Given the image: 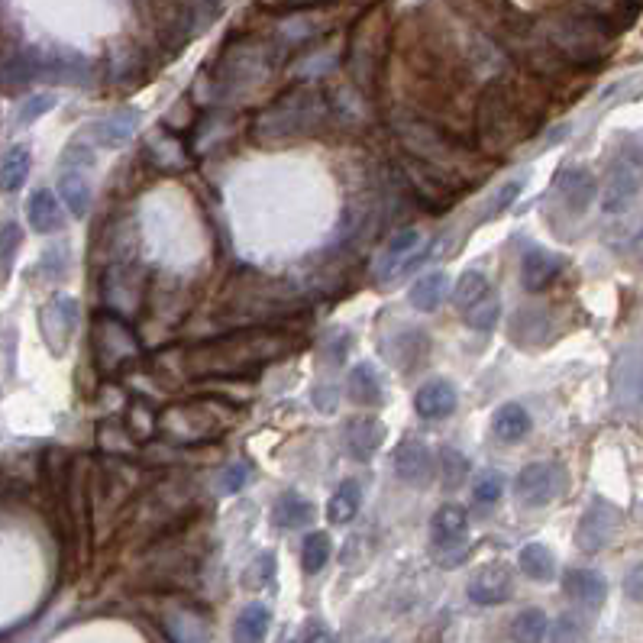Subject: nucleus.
<instances>
[{
	"label": "nucleus",
	"instance_id": "f257e3e1",
	"mask_svg": "<svg viewBox=\"0 0 643 643\" xmlns=\"http://www.w3.org/2000/svg\"><path fill=\"white\" fill-rule=\"evenodd\" d=\"M537 91V88H534ZM530 91V97H534ZM521 97V88L508 81H488L475 101V143L488 156L508 152L521 136H530V130L540 123V110H534V101Z\"/></svg>",
	"mask_w": 643,
	"mask_h": 643
},
{
	"label": "nucleus",
	"instance_id": "f03ea898",
	"mask_svg": "<svg viewBox=\"0 0 643 643\" xmlns=\"http://www.w3.org/2000/svg\"><path fill=\"white\" fill-rule=\"evenodd\" d=\"M288 337L272 330H246L236 337L204 343L188 353V369L198 375H243L288 353Z\"/></svg>",
	"mask_w": 643,
	"mask_h": 643
},
{
	"label": "nucleus",
	"instance_id": "7ed1b4c3",
	"mask_svg": "<svg viewBox=\"0 0 643 643\" xmlns=\"http://www.w3.org/2000/svg\"><path fill=\"white\" fill-rule=\"evenodd\" d=\"M611 26L601 23L589 13L579 10H559L550 13L540 26L543 46H547L563 65H598L605 62L611 49Z\"/></svg>",
	"mask_w": 643,
	"mask_h": 643
},
{
	"label": "nucleus",
	"instance_id": "20e7f679",
	"mask_svg": "<svg viewBox=\"0 0 643 643\" xmlns=\"http://www.w3.org/2000/svg\"><path fill=\"white\" fill-rule=\"evenodd\" d=\"M330 117V104L324 91L317 88H291L285 91L278 101H272L269 107L256 117V139L259 143H288V139H304L314 136Z\"/></svg>",
	"mask_w": 643,
	"mask_h": 643
},
{
	"label": "nucleus",
	"instance_id": "39448f33",
	"mask_svg": "<svg viewBox=\"0 0 643 643\" xmlns=\"http://www.w3.org/2000/svg\"><path fill=\"white\" fill-rule=\"evenodd\" d=\"M430 550L440 566H459L469 556V514L463 505H443L430 521Z\"/></svg>",
	"mask_w": 643,
	"mask_h": 643
},
{
	"label": "nucleus",
	"instance_id": "423d86ee",
	"mask_svg": "<svg viewBox=\"0 0 643 643\" xmlns=\"http://www.w3.org/2000/svg\"><path fill=\"white\" fill-rule=\"evenodd\" d=\"M566 492V469L559 463H530L514 479V495L524 508H547Z\"/></svg>",
	"mask_w": 643,
	"mask_h": 643
},
{
	"label": "nucleus",
	"instance_id": "0eeeda50",
	"mask_svg": "<svg viewBox=\"0 0 643 643\" xmlns=\"http://www.w3.org/2000/svg\"><path fill=\"white\" fill-rule=\"evenodd\" d=\"M611 391L618 411L624 414L643 411V346H627L618 356L611 372Z\"/></svg>",
	"mask_w": 643,
	"mask_h": 643
},
{
	"label": "nucleus",
	"instance_id": "6e6552de",
	"mask_svg": "<svg viewBox=\"0 0 643 643\" xmlns=\"http://www.w3.org/2000/svg\"><path fill=\"white\" fill-rule=\"evenodd\" d=\"M421 259H424V233L408 227L391 236L388 246L382 249L379 262H375V278H379V282H395L404 272H411Z\"/></svg>",
	"mask_w": 643,
	"mask_h": 643
},
{
	"label": "nucleus",
	"instance_id": "1a4fd4ad",
	"mask_svg": "<svg viewBox=\"0 0 643 643\" xmlns=\"http://www.w3.org/2000/svg\"><path fill=\"white\" fill-rule=\"evenodd\" d=\"M618 524H621V514L614 505H608V501H592L589 508L582 511L579 517V527H576V543H579V550L585 553H598V550H605L608 543L618 537Z\"/></svg>",
	"mask_w": 643,
	"mask_h": 643
},
{
	"label": "nucleus",
	"instance_id": "9d476101",
	"mask_svg": "<svg viewBox=\"0 0 643 643\" xmlns=\"http://www.w3.org/2000/svg\"><path fill=\"white\" fill-rule=\"evenodd\" d=\"M94 353L104 369H117L120 362L136 356V340H133L130 327L110 314L97 317L94 320Z\"/></svg>",
	"mask_w": 643,
	"mask_h": 643
},
{
	"label": "nucleus",
	"instance_id": "9b49d317",
	"mask_svg": "<svg viewBox=\"0 0 643 643\" xmlns=\"http://www.w3.org/2000/svg\"><path fill=\"white\" fill-rule=\"evenodd\" d=\"M391 469H395V479L411 485V488H427L437 475V459L433 450L424 440H401L395 456H391Z\"/></svg>",
	"mask_w": 643,
	"mask_h": 643
},
{
	"label": "nucleus",
	"instance_id": "f8f14e48",
	"mask_svg": "<svg viewBox=\"0 0 643 643\" xmlns=\"http://www.w3.org/2000/svg\"><path fill=\"white\" fill-rule=\"evenodd\" d=\"M78 314H81L78 301L68 298V295L52 298L43 307V314H39V327H43V337H46V343L55 356H62L68 349V343H72L75 330H78Z\"/></svg>",
	"mask_w": 643,
	"mask_h": 643
},
{
	"label": "nucleus",
	"instance_id": "ddd939ff",
	"mask_svg": "<svg viewBox=\"0 0 643 643\" xmlns=\"http://www.w3.org/2000/svg\"><path fill=\"white\" fill-rule=\"evenodd\" d=\"M514 592V572L508 563H485L469 582V598L475 605H501Z\"/></svg>",
	"mask_w": 643,
	"mask_h": 643
},
{
	"label": "nucleus",
	"instance_id": "4468645a",
	"mask_svg": "<svg viewBox=\"0 0 643 643\" xmlns=\"http://www.w3.org/2000/svg\"><path fill=\"white\" fill-rule=\"evenodd\" d=\"M637 185H640V169H637V165H631L627 159H614L605 188H601V207H605L608 214H621L624 207L634 201Z\"/></svg>",
	"mask_w": 643,
	"mask_h": 643
},
{
	"label": "nucleus",
	"instance_id": "2eb2a0df",
	"mask_svg": "<svg viewBox=\"0 0 643 643\" xmlns=\"http://www.w3.org/2000/svg\"><path fill=\"white\" fill-rule=\"evenodd\" d=\"M343 443L346 453L356 459V463H369V459L382 450L385 443V424L379 417H353L343 430Z\"/></svg>",
	"mask_w": 643,
	"mask_h": 643
},
{
	"label": "nucleus",
	"instance_id": "dca6fc26",
	"mask_svg": "<svg viewBox=\"0 0 643 643\" xmlns=\"http://www.w3.org/2000/svg\"><path fill=\"white\" fill-rule=\"evenodd\" d=\"M556 194L563 198V204L572 214H582L585 207L595 201L598 181L589 169H582V165H569V169L556 175Z\"/></svg>",
	"mask_w": 643,
	"mask_h": 643
},
{
	"label": "nucleus",
	"instance_id": "f3484780",
	"mask_svg": "<svg viewBox=\"0 0 643 643\" xmlns=\"http://www.w3.org/2000/svg\"><path fill=\"white\" fill-rule=\"evenodd\" d=\"M456 404H459V395L446 379H430L417 388V395H414V411L427 417V421L450 417L456 411Z\"/></svg>",
	"mask_w": 643,
	"mask_h": 643
},
{
	"label": "nucleus",
	"instance_id": "a211bd4d",
	"mask_svg": "<svg viewBox=\"0 0 643 643\" xmlns=\"http://www.w3.org/2000/svg\"><path fill=\"white\" fill-rule=\"evenodd\" d=\"M563 592H566V598L576 601V605L595 611V608L605 605L608 582L601 579L598 572H592V569H569L566 576H563Z\"/></svg>",
	"mask_w": 643,
	"mask_h": 643
},
{
	"label": "nucleus",
	"instance_id": "6ab92c4d",
	"mask_svg": "<svg viewBox=\"0 0 643 643\" xmlns=\"http://www.w3.org/2000/svg\"><path fill=\"white\" fill-rule=\"evenodd\" d=\"M36 52H39V78H52L59 81V85H81V81L91 75L88 62L75 52H43V49Z\"/></svg>",
	"mask_w": 643,
	"mask_h": 643
},
{
	"label": "nucleus",
	"instance_id": "aec40b11",
	"mask_svg": "<svg viewBox=\"0 0 643 643\" xmlns=\"http://www.w3.org/2000/svg\"><path fill=\"white\" fill-rule=\"evenodd\" d=\"M559 272H563V256L550 253V249H540V246L530 249L521 262V282L530 295H537V291L547 288Z\"/></svg>",
	"mask_w": 643,
	"mask_h": 643
},
{
	"label": "nucleus",
	"instance_id": "412c9836",
	"mask_svg": "<svg viewBox=\"0 0 643 643\" xmlns=\"http://www.w3.org/2000/svg\"><path fill=\"white\" fill-rule=\"evenodd\" d=\"M26 220H30V227L36 233H59V230H65L62 204L49 188H39V191L30 194V201H26Z\"/></svg>",
	"mask_w": 643,
	"mask_h": 643
},
{
	"label": "nucleus",
	"instance_id": "4be33fe9",
	"mask_svg": "<svg viewBox=\"0 0 643 643\" xmlns=\"http://www.w3.org/2000/svg\"><path fill=\"white\" fill-rule=\"evenodd\" d=\"M346 391H349V401L362 404V408H379V404L385 401L382 382H379V375H375V369L369 366V362H362V366L349 369Z\"/></svg>",
	"mask_w": 643,
	"mask_h": 643
},
{
	"label": "nucleus",
	"instance_id": "5701e85b",
	"mask_svg": "<svg viewBox=\"0 0 643 643\" xmlns=\"http://www.w3.org/2000/svg\"><path fill=\"white\" fill-rule=\"evenodd\" d=\"M530 427H534V421H530L527 408H521V404H514V401L501 404V408L495 411V417H492V430H495V437L501 443L524 440L527 433H530Z\"/></svg>",
	"mask_w": 643,
	"mask_h": 643
},
{
	"label": "nucleus",
	"instance_id": "b1692460",
	"mask_svg": "<svg viewBox=\"0 0 643 643\" xmlns=\"http://www.w3.org/2000/svg\"><path fill=\"white\" fill-rule=\"evenodd\" d=\"M136 123H139L136 110H117V114L97 120L94 127H91V133H94V139H97L101 146L117 149V146H123V143H127V139L136 133Z\"/></svg>",
	"mask_w": 643,
	"mask_h": 643
},
{
	"label": "nucleus",
	"instance_id": "393cba45",
	"mask_svg": "<svg viewBox=\"0 0 643 643\" xmlns=\"http://www.w3.org/2000/svg\"><path fill=\"white\" fill-rule=\"evenodd\" d=\"M317 517V508L311 505L307 498H301L298 492H288L275 501V508H272V521L275 527H291V530H298V527H307Z\"/></svg>",
	"mask_w": 643,
	"mask_h": 643
},
{
	"label": "nucleus",
	"instance_id": "a878e982",
	"mask_svg": "<svg viewBox=\"0 0 643 643\" xmlns=\"http://www.w3.org/2000/svg\"><path fill=\"white\" fill-rule=\"evenodd\" d=\"M59 191H62L65 204H68V211H72L75 217H85L88 214V207H91V185H88L85 172H78V169H72V165H65V172L59 178Z\"/></svg>",
	"mask_w": 643,
	"mask_h": 643
},
{
	"label": "nucleus",
	"instance_id": "bb28decb",
	"mask_svg": "<svg viewBox=\"0 0 643 643\" xmlns=\"http://www.w3.org/2000/svg\"><path fill=\"white\" fill-rule=\"evenodd\" d=\"M517 563H521L524 576L534 579V582L556 579V556L543 547V543H527V547L521 550V556H517Z\"/></svg>",
	"mask_w": 643,
	"mask_h": 643
},
{
	"label": "nucleus",
	"instance_id": "cd10ccee",
	"mask_svg": "<svg viewBox=\"0 0 643 643\" xmlns=\"http://www.w3.org/2000/svg\"><path fill=\"white\" fill-rule=\"evenodd\" d=\"M359 505H362V485L356 479H346L337 492H333L330 505H327V517L333 524H346L359 514Z\"/></svg>",
	"mask_w": 643,
	"mask_h": 643
},
{
	"label": "nucleus",
	"instance_id": "c85d7f7f",
	"mask_svg": "<svg viewBox=\"0 0 643 643\" xmlns=\"http://www.w3.org/2000/svg\"><path fill=\"white\" fill-rule=\"evenodd\" d=\"M30 149L26 146H13L7 149V156L0 159V191H17L23 188L26 175H30Z\"/></svg>",
	"mask_w": 643,
	"mask_h": 643
},
{
	"label": "nucleus",
	"instance_id": "c756f323",
	"mask_svg": "<svg viewBox=\"0 0 643 643\" xmlns=\"http://www.w3.org/2000/svg\"><path fill=\"white\" fill-rule=\"evenodd\" d=\"M269 624H272V611L256 601V605H246L240 611L233 637L236 640H246V643H256V640H262L265 634H269Z\"/></svg>",
	"mask_w": 643,
	"mask_h": 643
},
{
	"label": "nucleus",
	"instance_id": "7c9ffc66",
	"mask_svg": "<svg viewBox=\"0 0 643 643\" xmlns=\"http://www.w3.org/2000/svg\"><path fill=\"white\" fill-rule=\"evenodd\" d=\"M443 295H446V275L443 272H430L424 278H417L408 298H411V304L417 307V311L427 314V311H437Z\"/></svg>",
	"mask_w": 643,
	"mask_h": 643
},
{
	"label": "nucleus",
	"instance_id": "2f4dec72",
	"mask_svg": "<svg viewBox=\"0 0 643 643\" xmlns=\"http://www.w3.org/2000/svg\"><path fill=\"white\" fill-rule=\"evenodd\" d=\"M330 550H333V540H330V534H324V530H317V534H307L304 537L301 566H304L307 576H317V572L327 566Z\"/></svg>",
	"mask_w": 643,
	"mask_h": 643
},
{
	"label": "nucleus",
	"instance_id": "473e14b6",
	"mask_svg": "<svg viewBox=\"0 0 643 643\" xmlns=\"http://www.w3.org/2000/svg\"><path fill=\"white\" fill-rule=\"evenodd\" d=\"M550 631V618L540 608H524L511 621V637L514 640H543Z\"/></svg>",
	"mask_w": 643,
	"mask_h": 643
},
{
	"label": "nucleus",
	"instance_id": "72a5a7b5",
	"mask_svg": "<svg viewBox=\"0 0 643 643\" xmlns=\"http://www.w3.org/2000/svg\"><path fill=\"white\" fill-rule=\"evenodd\" d=\"M498 314H501V301L495 298V291H488L482 301H475L466 311V324L479 333H488V330H495Z\"/></svg>",
	"mask_w": 643,
	"mask_h": 643
},
{
	"label": "nucleus",
	"instance_id": "f704fd0d",
	"mask_svg": "<svg viewBox=\"0 0 643 643\" xmlns=\"http://www.w3.org/2000/svg\"><path fill=\"white\" fill-rule=\"evenodd\" d=\"M488 291H492V285H488V278L482 272H466L463 278H459L456 291H453V304L463 307V311H469V307L475 301H482Z\"/></svg>",
	"mask_w": 643,
	"mask_h": 643
},
{
	"label": "nucleus",
	"instance_id": "c9c22d12",
	"mask_svg": "<svg viewBox=\"0 0 643 643\" xmlns=\"http://www.w3.org/2000/svg\"><path fill=\"white\" fill-rule=\"evenodd\" d=\"M20 243H23V233L17 223H4V227H0V282L10 275V265L17 259Z\"/></svg>",
	"mask_w": 643,
	"mask_h": 643
},
{
	"label": "nucleus",
	"instance_id": "e433bc0d",
	"mask_svg": "<svg viewBox=\"0 0 643 643\" xmlns=\"http://www.w3.org/2000/svg\"><path fill=\"white\" fill-rule=\"evenodd\" d=\"M243 582H246V589H253V592L265 589V585H272L275 582V553H259L253 559V566L246 569Z\"/></svg>",
	"mask_w": 643,
	"mask_h": 643
},
{
	"label": "nucleus",
	"instance_id": "4c0bfd02",
	"mask_svg": "<svg viewBox=\"0 0 643 643\" xmlns=\"http://www.w3.org/2000/svg\"><path fill=\"white\" fill-rule=\"evenodd\" d=\"M52 107H55V97H52V94H33V97H26L23 107L17 110V127H30V123H36L39 117H46Z\"/></svg>",
	"mask_w": 643,
	"mask_h": 643
},
{
	"label": "nucleus",
	"instance_id": "58836bf2",
	"mask_svg": "<svg viewBox=\"0 0 643 643\" xmlns=\"http://www.w3.org/2000/svg\"><path fill=\"white\" fill-rule=\"evenodd\" d=\"M466 475H469L466 456L459 453V450H453V446H446V450H443V479H446V488H459Z\"/></svg>",
	"mask_w": 643,
	"mask_h": 643
},
{
	"label": "nucleus",
	"instance_id": "ea45409f",
	"mask_svg": "<svg viewBox=\"0 0 643 643\" xmlns=\"http://www.w3.org/2000/svg\"><path fill=\"white\" fill-rule=\"evenodd\" d=\"M472 498H475V505H482V508H488V505H495V501L501 498V479L495 472H482L479 479H475V485H472Z\"/></svg>",
	"mask_w": 643,
	"mask_h": 643
},
{
	"label": "nucleus",
	"instance_id": "a19ab883",
	"mask_svg": "<svg viewBox=\"0 0 643 643\" xmlns=\"http://www.w3.org/2000/svg\"><path fill=\"white\" fill-rule=\"evenodd\" d=\"M246 482H249V463H233L227 472H223V488H227L230 495L240 492Z\"/></svg>",
	"mask_w": 643,
	"mask_h": 643
},
{
	"label": "nucleus",
	"instance_id": "79ce46f5",
	"mask_svg": "<svg viewBox=\"0 0 643 643\" xmlns=\"http://www.w3.org/2000/svg\"><path fill=\"white\" fill-rule=\"evenodd\" d=\"M521 188H524L521 181H508V185H501V188H498V194L492 198V211H495V214L508 211V207L517 201V194H521Z\"/></svg>",
	"mask_w": 643,
	"mask_h": 643
},
{
	"label": "nucleus",
	"instance_id": "37998d69",
	"mask_svg": "<svg viewBox=\"0 0 643 643\" xmlns=\"http://www.w3.org/2000/svg\"><path fill=\"white\" fill-rule=\"evenodd\" d=\"M624 595L631 601H643V563H637L624 579Z\"/></svg>",
	"mask_w": 643,
	"mask_h": 643
},
{
	"label": "nucleus",
	"instance_id": "c03bdc74",
	"mask_svg": "<svg viewBox=\"0 0 643 643\" xmlns=\"http://www.w3.org/2000/svg\"><path fill=\"white\" fill-rule=\"evenodd\" d=\"M621 159H627L637 169H643V133H634L631 139H624V152Z\"/></svg>",
	"mask_w": 643,
	"mask_h": 643
},
{
	"label": "nucleus",
	"instance_id": "a18cd8bd",
	"mask_svg": "<svg viewBox=\"0 0 643 643\" xmlns=\"http://www.w3.org/2000/svg\"><path fill=\"white\" fill-rule=\"evenodd\" d=\"M631 249H634V256L643 262V227L637 230V236H634V243H631Z\"/></svg>",
	"mask_w": 643,
	"mask_h": 643
}]
</instances>
